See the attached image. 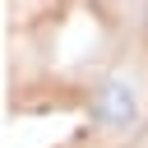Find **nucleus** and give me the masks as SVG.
<instances>
[{
	"instance_id": "2",
	"label": "nucleus",
	"mask_w": 148,
	"mask_h": 148,
	"mask_svg": "<svg viewBox=\"0 0 148 148\" xmlns=\"http://www.w3.org/2000/svg\"><path fill=\"white\" fill-rule=\"evenodd\" d=\"M139 28H143V37H148V0L139 5Z\"/></svg>"
},
{
	"instance_id": "1",
	"label": "nucleus",
	"mask_w": 148,
	"mask_h": 148,
	"mask_svg": "<svg viewBox=\"0 0 148 148\" xmlns=\"http://www.w3.org/2000/svg\"><path fill=\"white\" fill-rule=\"evenodd\" d=\"M88 120L102 139H130L148 120V79L139 65H111L92 97H88Z\"/></svg>"
}]
</instances>
